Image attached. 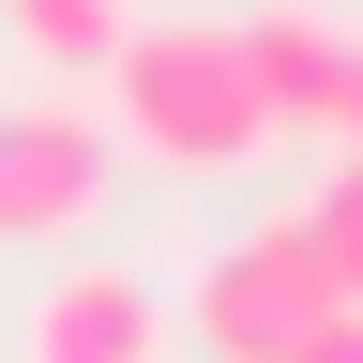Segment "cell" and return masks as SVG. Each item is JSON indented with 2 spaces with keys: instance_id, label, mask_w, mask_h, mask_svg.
<instances>
[{
  "instance_id": "obj_3",
  "label": "cell",
  "mask_w": 363,
  "mask_h": 363,
  "mask_svg": "<svg viewBox=\"0 0 363 363\" xmlns=\"http://www.w3.org/2000/svg\"><path fill=\"white\" fill-rule=\"evenodd\" d=\"M121 182V136L76 91H16L0 106V242H91Z\"/></svg>"
},
{
  "instance_id": "obj_5",
  "label": "cell",
  "mask_w": 363,
  "mask_h": 363,
  "mask_svg": "<svg viewBox=\"0 0 363 363\" xmlns=\"http://www.w3.org/2000/svg\"><path fill=\"white\" fill-rule=\"evenodd\" d=\"M348 45H363V30L303 16V0L242 16V76H257V121H272V136H348Z\"/></svg>"
},
{
  "instance_id": "obj_7",
  "label": "cell",
  "mask_w": 363,
  "mask_h": 363,
  "mask_svg": "<svg viewBox=\"0 0 363 363\" xmlns=\"http://www.w3.org/2000/svg\"><path fill=\"white\" fill-rule=\"evenodd\" d=\"M303 242H318V272H333V303H363V152L303 197Z\"/></svg>"
},
{
  "instance_id": "obj_2",
  "label": "cell",
  "mask_w": 363,
  "mask_h": 363,
  "mask_svg": "<svg viewBox=\"0 0 363 363\" xmlns=\"http://www.w3.org/2000/svg\"><path fill=\"white\" fill-rule=\"evenodd\" d=\"M182 318H197V348H212V363H288L318 318H333V272H318L303 212H257L242 242H212V257H197V288H182Z\"/></svg>"
},
{
  "instance_id": "obj_9",
  "label": "cell",
  "mask_w": 363,
  "mask_h": 363,
  "mask_svg": "<svg viewBox=\"0 0 363 363\" xmlns=\"http://www.w3.org/2000/svg\"><path fill=\"white\" fill-rule=\"evenodd\" d=\"M333 152H363V45H348V136H333Z\"/></svg>"
},
{
  "instance_id": "obj_6",
  "label": "cell",
  "mask_w": 363,
  "mask_h": 363,
  "mask_svg": "<svg viewBox=\"0 0 363 363\" xmlns=\"http://www.w3.org/2000/svg\"><path fill=\"white\" fill-rule=\"evenodd\" d=\"M0 16H16V45H30L45 76H91V91H106L121 30H136V0H0Z\"/></svg>"
},
{
  "instance_id": "obj_4",
  "label": "cell",
  "mask_w": 363,
  "mask_h": 363,
  "mask_svg": "<svg viewBox=\"0 0 363 363\" xmlns=\"http://www.w3.org/2000/svg\"><path fill=\"white\" fill-rule=\"evenodd\" d=\"M167 333L182 318H167V288L136 257H76L61 288L30 303V363H167Z\"/></svg>"
},
{
  "instance_id": "obj_8",
  "label": "cell",
  "mask_w": 363,
  "mask_h": 363,
  "mask_svg": "<svg viewBox=\"0 0 363 363\" xmlns=\"http://www.w3.org/2000/svg\"><path fill=\"white\" fill-rule=\"evenodd\" d=\"M288 363H363V303H333V318H318V333H303Z\"/></svg>"
},
{
  "instance_id": "obj_1",
  "label": "cell",
  "mask_w": 363,
  "mask_h": 363,
  "mask_svg": "<svg viewBox=\"0 0 363 363\" xmlns=\"http://www.w3.org/2000/svg\"><path fill=\"white\" fill-rule=\"evenodd\" d=\"M106 136L152 167H257L272 121H257V76H242V30L227 16H136L121 61H106Z\"/></svg>"
}]
</instances>
